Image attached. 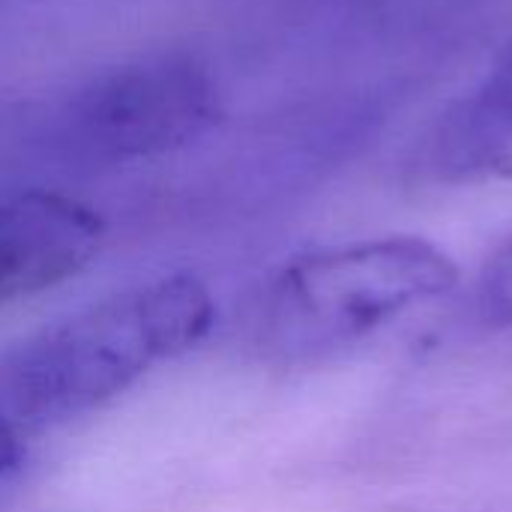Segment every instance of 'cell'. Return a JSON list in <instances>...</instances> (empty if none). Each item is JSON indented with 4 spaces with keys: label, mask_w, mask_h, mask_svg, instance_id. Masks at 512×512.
Wrapping results in <instances>:
<instances>
[{
    "label": "cell",
    "mask_w": 512,
    "mask_h": 512,
    "mask_svg": "<svg viewBox=\"0 0 512 512\" xmlns=\"http://www.w3.org/2000/svg\"><path fill=\"white\" fill-rule=\"evenodd\" d=\"M216 306L201 279L162 276L111 294L0 354V435L27 447L192 351Z\"/></svg>",
    "instance_id": "6da1fadb"
},
{
    "label": "cell",
    "mask_w": 512,
    "mask_h": 512,
    "mask_svg": "<svg viewBox=\"0 0 512 512\" xmlns=\"http://www.w3.org/2000/svg\"><path fill=\"white\" fill-rule=\"evenodd\" d=\"M456 261L423 237H375L297 255L264 288L252 315L255 342L279 357H309L444 297Z\"/></svg>",
    "instance_id": "7a4b0ae2"
},
{
    "label": "cell",
    "mask_w": 512,
    "mask_h": 512,
    "mask_svg": "<svg viewBox=\"0 0 512 512\" xmlns=\"http://www.w3.org/2000/svg\"><path fill=\"white\" fill-rule=\"evenodd\" d=\"M213 117L210 75L189 57L156 54L123 63L72 93L60 129L84 156L138 159L195 138Z\"/></svg>",
    "instance_id": "3957f363"
},
{
    "label": "cell",
    "mask_w": 512,
    "mask_h": 512,
    "mask_svg": "<svg viewBox=\"0 0 512 512\" xmlns=\"http://www.w3.org/2000/svg\"><path fill=\"white\" fill-rule=\"evenodd\" d=\"M102 237V216L69 195L30 189L0 201V306L81 273Z\"/></svg>",
    "instance_id": "277c9868"
},
{
    "label": "cell",
    "mask_w": 512,
    "mask_h": 512,
    "mask_svg": "<svg viewBox=\"0 0 512 512\" xmlns=\"http://www.w3.org/2000/svg\"><path fill=\"white\" fill-rule=\"evenodd\" d=\"M423 156L444 180L512 171V45L438 117Z\"/></svg>",
    "instance_id": "5b68a950"
},
{
    "label": "cell",
    "mask_w": 512,
    "mask_h": 512,
    "mask_svg": "<svg viewBox=\"0 0 512 512\" xmlns=\"http://www.w3.org/2000/svg\"><path fill=\"white\" fill-rule=\"evenodd\" d=\"M480 309L495 324H512V237L498 246L483 267Z\"/></svg>",
    "instance_id": "8992f818"
}]
</instances>
